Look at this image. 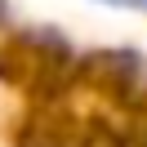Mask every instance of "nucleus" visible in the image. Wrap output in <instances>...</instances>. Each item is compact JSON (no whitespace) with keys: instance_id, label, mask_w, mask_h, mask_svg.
<instances>
[{"instance_id":"1","label":"nucleus","mask_w":147,"mask_h":147,"mask_svg":"<svg viewBox=\"0 0 147 147\" xmlns=\"http://www.w3.org/2000/svg\"><path fill=\"white\" fill-rule=\"evenodd\" d=\"M102 5H120V9H138V13H147V0H102Z\"/></svg>"}]
</instances>
